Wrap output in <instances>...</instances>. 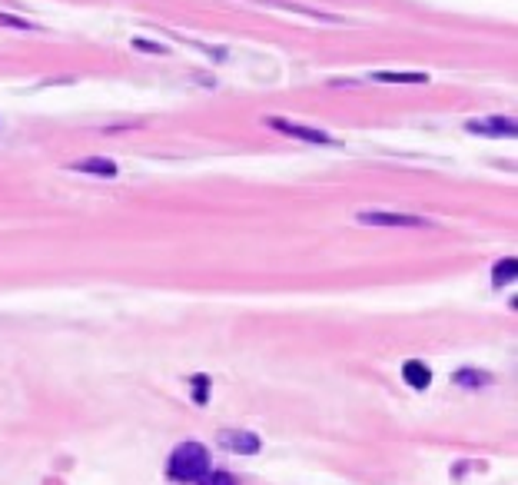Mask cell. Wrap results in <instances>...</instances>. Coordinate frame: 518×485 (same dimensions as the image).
Returning a JSON list of instances; mask_svg holds the SVG:
<instances>
[{
  "label": "cell",
  "mask_w": 518,
  "mask_h": 485,
  "mask_svg": "<svg viewBox=\"0 0 518 485\" xmlns=\"http://www.w3.org/2000/svg\"><path fill=\"white\" fill-rule=\"evenodd\" d=\"M210 473V452L200 442H183L167 462V475L173 482H200Z\"/></svg>",
  "instance_id": "6da1fadb"
},
{
  "label": "cell",
  "mask_w": 518,
  "mask_h": 485,
  "mask_svg": "<svg viewBox=\"0 0 518 485\" xmlns=\"http://www.w3.org/2000/svg\"><path fill=\"white\" fill-rule=\"evenodd\" d=\"M269 130H276L283 136H296L302 144H323V146H336V136H329L325 130H313V127H302L296 120H286V117H269L266 120Z\"/></svg>",
  "instance_id": "7a4b0ae2"
},
{
  "label": "cell",
  "mask_w": 518,
  "mask_h": 485,
  "mask_svg": "<svg viewBox=\"0 0 518 485\" xmlns=\"http://www.w3.org/2000/svg\"><path fill=\"white\" fill-rule=\"evenodd\" d=\"M465 130L475 136H515L518 123L512 117H482V120H469Z\"/></svg>",
  "instance_id": "3957f363"
},
{
  "label": "cell",
  "mask_w": 518,
  "mask_h": 485,
  "mask_svg": "<svg viewBox=\"0 0 518 485\" xmlns=\"http://www.w3.org/2000/svg\"><path fill=\"white\" fill-rule=\"evenodd\" d=\"M359 223H369V226H429V219L412 217V213H359Z\"/></svg>",
  "instance_id": "277c9868"
},
{
  "label": "cell",
  "mask_w": 518,
  "mask_h": 485,
  "mask_svg": "<svg viewBox=\"0 0 518 485\" xmlns=\"http://www.w3.org/2000/svg\"><path fill=\"white\" fill-rule=\"evenodd\" d=\"M219 446L223 449H233V452H243V456H253V452L263 449V442H259V436H253V432H219Z\"/></svg>",
  "instance_id": "5b68a950"
},
{
  "label": "cell",
  "mask_w": 518,
  "mask_h": 485,
  "mask_svg": "<svg viewBox=\"0 0 518 485\" xmlns=\"http://www.w3.org/2000/svg\"><path fill=\"white\" fill-rule=\"evenodd\" d=\"M402 376H406V382H409L412 389L432 386V373H429V366L419 363V359H409V363L402 366Z\"/></svg>",
  "instance_id": "8992f818"
},
{
  "label": "cell",
  "mask_w": 518,
  "mask_h": 485,
  "mask_svg": "<svg viewBox=\"0 0 518 485\" xmlns=\"http://www.w3.org/2000/svg\"><path fill=\"white\" fill-rule=\"evenodd\" d=\"M73 170H80V173H100V177H117V163L113 160H77V163H70Z\"/></svg>",
  "instance_id": "52a82bcc"
},
{
  "label": "cell",
  "mask_w": 518,
  "mask_h": 485,
  "mask_svg": "<svg viewBox=\"0 0 518 485\" xmlns=\"http://www.w3.org/2000/svg\"><path fill=\"white\" fill-rule=\"evenodd\" d=\"M375 80H382V84H425L429 77L425 73H389V70H379L373 73Z\"/></svg>",
  "instance_id": "ba28073f"
},
{
  "label": "cell",
  "mask_w": 518,
  "mask_h": 485,
  "mask_svg": "<svg viewBox=\"0 0 518 485\" xmlns=\"http://www.w3.org/2000/svg\"><path fill=\"white\" fill-rule=\"evenodd\" d=\"M518 276V263L515 259H502L498 267H495V286H506V283H512V279Z\"/></svg>",
  "instance_id": "9c48e42d"
},
{
  "label": "cell",
  "mask_w": 518,
  "mask_h": 485,
  "mask_svg": "<svg viewBox=\"0 0 518 485\" xmlns=\"http://www.w3.org/2000/svg\"><path fill=\"white\" fill-rule=\"evenodd\" d=\"M200 485H240V482H236L229 473H206L203 479H200Z\"/></svg>",
  "instance_id": "30bf717a"
},
{
  "label": "cell",
  "mask_w": 518,
  "mask_h": 485,
  "mask_svg": "<svg viewBox=\"0 0 518 485\" xmlns=\"http://www.w3.org/2000/svg\"><path fill=\"white\" fill-rule=\"evenodd\" d=\"M193 392H196V402H206V399H210V379H206V376H196L193 379Z\"/></svg>",
  "instance_id": "8fae6325"
}]
</instances>
